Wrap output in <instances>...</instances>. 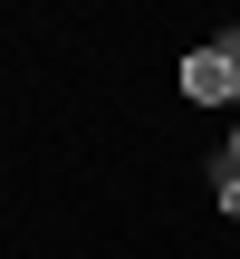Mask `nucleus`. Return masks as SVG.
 <instances>
[{"mask_svg": "<svg viewBox=\"0 0 240 259\" xmlns=\"http://www.w3.org/2000/svg\"><path fill=\"white\" fill-rule=\"evenodd\" d=\"M221 211H240V154H221Z\"/></svg>", "mask_w": 240, "mask_h": 259, "instance_id": "2", "label": "nucleus"}, {"mask_svg": "<svg viewBox=\"0 0 240 259\" xmlns=\"http://www.w3.org/2000/svg\"><path fill=\"white\" fill-rule=\"evenodd\" d=\"M212 48H221V58H231V67H240V29H221V38H212Z\"/></svg>", "mask_w": 240, "mask_h": 259, "instance_id": "3", "label": "nucleus"}, {"mask_svg": "<svg viewBox=\"0 0 240 259\" xmlns=\"http://www.w3.org/2000/svg\"><path fill=\"white\" fill-rule=\"evenodd\" d=\"M183 96H192V106H240V67L221 48H192V58H183Z\"/></svg>", "mask_w": 240, "mask_h": 259, "instance_id": "1", "label": "nucleus"}, {"mask_svg": "<svg viewBox=\"0 0 240 259\" xmlns=\"http://www.w3.org/2000/svg\"><path fill=\"white\" fill-rule=\"evenodd\" d=\"M231 154H240V135H231Z\"/></svg>", "mask_w": 240, "mask_h": 259, "instance_id": "4", "label": "nucleus"}]
</instances>
